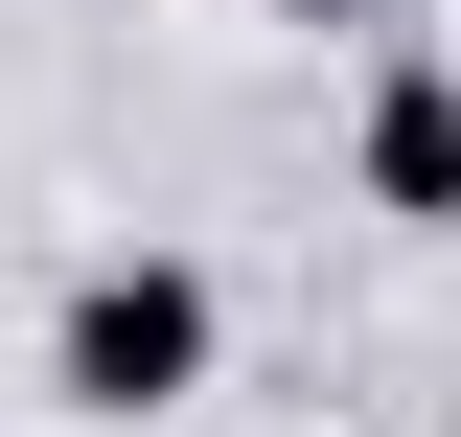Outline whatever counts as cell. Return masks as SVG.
Segmentation results:
<instances>
[{
  "label": "cell",
  "mask_w": 461,
  "mask_h": 437,
  "mask_svg": "<svg viewBox=\"0 0 461 437\" xmlns=\"http://www.w3.org/2000/svg\"><path fill=\"white\" fill-rule=\"evenodd\" d=\"M208 345H230V299H208V254H93L47 299V391L93 437H139V415H185L208 391Z\"/></svg>",
  "instance_id": "obj_1"
},
{
  "label": "cell",
  "mask_w": 461,
  "mask_h": 437,
  "mask_svg": "<svg viewBox=\"0 0 461 437\" xmlns=\"http://www.w3.org/2000/svg\"><path fill=\"white\" fill-rule=\"evenodd\" d=\"M369 208L461 230V69H393V93H369Z\"/></svg>",
  "instance_id": "obj_2"
},
{
  "label": "cell",
  "mask_w": 461,
  "mask_h": 437,
  "mask_svg": "<svg viewBox=\"0 0 461 437\" xmlns=\"http://www.w3.org/2000/svg\"><path fill=\"white\" fill-rule=\"evenodd\" d=\"M277 23H393V0H277Z\"/></svg>",
  "instance_id": "obj_3"
},
{
  "label": "cell",
  "mask_w": 461,
  "mask_h": 437,
  "mask_svg": "<svg viewBox=\"0 0 461 437\" xmlns=\"http://www.w3.org/2000/svg\"><path fill=\"white\" fill-rule=\"evenodd\" d=\"M438 437H461V415H438Z\"/></svg>",
  "instance_id": "obj_4"
}]
</instances>
